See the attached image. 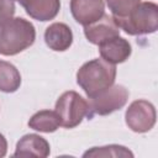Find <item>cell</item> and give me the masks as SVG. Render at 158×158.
I'll use <instances>...</instances> for the list:
<instances>
[{
	"mask_svg": "<svg viewBox=\"0 0 158 158\" xmlns=\"http://www.w3.org/2000/svg\"><path fill=\"white\" fill-rule=\"evenodd\" d=\"M54 118H56V117H54V114L52 112L48 120H43V116H42V114L40 112V114H37V115H35V116L32 117L30 125H31L32 127H35L36 130H41V131H53V130H56V127H57V123L54 122Z\"/></svg>",
	"mask_w": 158,
	"mask_h": 158,
	"instance_id": "10",
	"label": "cell"
},
{
	"mask_svg": "<svg viewBox=\"0 0 158 158\" xmlns=\"http://www.w3.org/2000/svg\"><path fill=\"white\" fill-rule=\"evenodd\" d=\"M139 0H107V4L115 16H127L131 14V11L137 6V2Z\"/></svg>",
	"mask_w": 158,
	"mask_h": 158,
	"instance_id": "9",
	"label": "cell"
},
{
	"mask_svg": "<svg viewBox=\"0 0 158 158\" xmlns=\"http://www.w3.org/2000/svg\"><path fill=\"white\" fill-rule=\"evenodd\" d=\"M35 40L33 26L23 19H15L0 31V53L15 54L32 44Z\"/></svg>",
	"mask_w": 158,
	"mask_h": 158,
	"instance_id": "2",
	"label": "cell"
},
{
	"mask_svg": "<svg viewBox=\"0 0 158 158\" xmlns=\"http://www.w3.org/2000/svg\"><path fill=\"white\" fill-rule=\"evenodd\" d=\"M118 28L114 20H111L109 16H104L102 22L99 26H90L85 28V35L93 43H101L109 38H112L117 36Z\"/></svg>",
	"mask_w": 158,
	"mask_h": 158,
	"instance_id": "7",
	"label": "cell"
},
{
	"mask_svg": "<svg viewBox=\"0 0 158 158\" xmlns=\"http://www.w3.org/2000/svg\"><path fill=\"white\" fill-rule=\"evenodd\" d=\"M102 10V0H72L73 16L83 25H89L96 20H100Z\"/></svg>",
	"mask_w": 158,
	"mask_h": 158,
	"instance_id": "4",
	"label": "cell"
},
{
	"mask_svg": "<svg viewBox=\"0 0 158 158\" xmlns=\"http://www.w3.org/2000/svg\"><path fill=\"white\" fill-rule=\"evenodd\" d=\"M100 52L107 62L117 63L123 62L127 56H130L131 47L123 38H118L117 36H115L100 43Z\"/></svg>",
	"mask_w": 158,
	"mask_h": 158,
	"instance_id": "5",
	"label": "cell"
},
{
	"mask_svg": "<svg viewBox=\"0 0 158 158\" xmlns=\"http://www.w3.org/2000/svg\"><path fill=\"white\" fill-rule=\"evenodd\" d=\"M114 78L115 67L100 59L86 63L78 72V83L93 99L107 90Z\"/></svg>",
	"mask_w": 158,
	"mask_h": 158,
	"instance_id": "1",
	"label": "cell"
},
{
	"mask_svg": "<svg viewBox=\"0 0 158 158\" xmlns=\"http://www.w3.org/2000/svg\"><path fill=\"white\" fill-rule=\"evenodd\" d=\"M15 6L12 0H0V25L5 23L14 14Z\"/></svg>",
	"mask_w": 158,
	"mask_h": 158,
	"instance_id": "11",
	"label": "cell"
},
{
	"mask_svg": "<svg viewBox=\"0 0 158 158\" xmlns=\"http://www.w3.org/2000/svg\"><path fill=\"white\" fill-rule=\"evenodd\" d=\"M126 98H127V91L120 86L118 91L115 94L114 99H101V98H94V107L96 110V112L99 114H107L111 112L118 107H121L125 102H126Z\"/></svg>",
	"mask_w": 158,
	"mask_h": 158,
	"instance_id": "8",
	"label": "cell"
},
{
	"mask_svg": "<svg viewBox=\"0 0 158 158\" xmlns=\"http://www.w3.org/2000/svg\"><path fill=\"white\" fill-rule=\"evenodd\" d=\"M46 42L54 51H64L72 43L70 28L63 23H53L46 31Z\"/></svg>",
	"mask_w": 158,
	"mask_h": 158,
	"instance_id": "6",
	"label": "cell"
},
{
	"mask_svg": "<svg viewBox=\"0 0 158 158\" xmlns=\"http://www.w3.org/2000/svg\"><path fill=\"white\" fill-rule=\"evenodd\" d=\"M58 117L62 120V125L65 127H73L79 123L86 112L85 101L75 93H65L57 102Z\"/></svg>",
	"mask_w": 158,
	"mask_h": 158,
	"instance_id": "3",
	"label": "cell"
}]
</instances>
